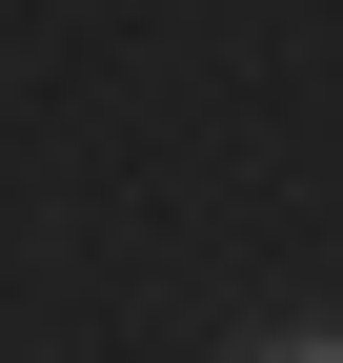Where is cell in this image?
Here are the masks:
<instances>
[{
  "label": "cell",
  "instance_id": "cell-1",
  "mask_svg": "<svg viewBox=\"0 0 343 363\" xmlns=\"http://www.w3.org/2000/svg\"><path fill=\"white\" fill-rule=\"evenodd\" d=\"M263 363H343V343H263Z\"/></svg>",
  "mask_w": 343,
  "mask_h": 363
}]
</instances>
